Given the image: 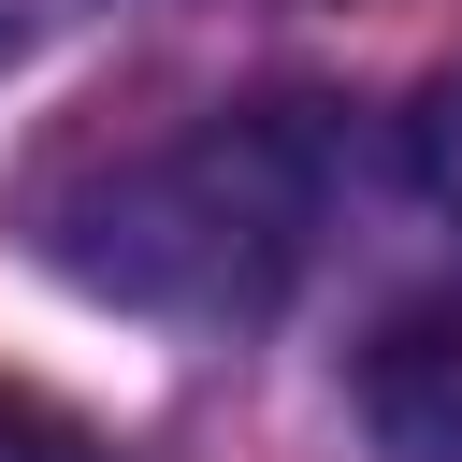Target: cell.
<instances>
[{
    "mask_svg": "<svg viewBox=\"0 0 462 462\" xmlns=\"http://www.w3.org/2000/svg\"><path fill=\"white\" fill-rule=\"evenodd\" d=\"M29 217H43V260L116 303H260L303 245V173H289V130L188 116L144 144H72Z\"/></svg>",
    "mask_w": 462,
    "mask_h": 462,
    "instance_id": "1",
    "label": "cell"
},
{
    "mask_svg": "<svg viewBox=\"0 0 462 462\" xmlns=\"http://www.w3.org/2000/svg\"><path fill=\"white\" fill-rule=\"evenodd\" d=\"M361 433L390 462H462V260L361 332Z\"/></svg>",
    "mask_w": 462,
    "mask_h": 462,
    "instance_id": "2",
    "label": "cell"
},
{
    "mask_svg": "<svg viewBox=\"0 0 462 462\" xmlns=\"http://www.w3.org/2000/svg\"><path fill=\"white\" fill-rule=\"evenodd\" d=\"M0 462H116V448H101L72 404H43V390H14V375H0Z\"/></svg>",
    "mask_w": 462,
    "mask_h": 462,
    "instance_id": "3",
    "label": "cell"
}]
</instances>
